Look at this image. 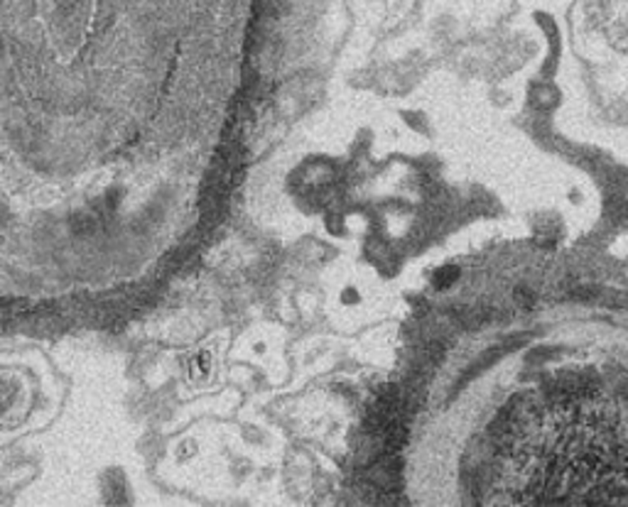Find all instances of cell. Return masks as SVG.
I'll return each instance as SVG.
<instances>
[{"label": "cell", "instance_id": "1", "mask_svg": "<svg viewBox=\"0 0 628 507\" xmlns=\"http://www.w3.org/2000/svg\"><path fill=\"white\" fill-rule=\"evenodd\" d=\"M597 390V378L592 373H567L552 378L548 383V397L552 402H577L592 397Z\"/></svg>", "mask_w": 628, "mask_h": 507}, {"label": "cell", "instance_id": "3", "mask_svg": "<svg viewBox=\"0 0 628 507\" xmlns=\"http://www.w3.org/2000/svg\"><path fill=\"white\" fill-rule=\"evenodd\" d=\"M518 302L528 304V307H530V304L535 302V297H533V294H530L528 289H518Z\"/></svg>", "mask_w": 628, "mask_h": 507}, {"label": "cell", "instance_id": "2", "mask_svg": "<svg viewBox=\"0 0 628 507\" xmlns=\"http://www.w3.org/2000/svg\"><path fill=\"white\" fill-rule=\"evenodd\" d=\"M457 275H459L457 267H452V265L442 267L440 272L435 275V287H442V289H444V287H449L454 280H457Z\"/></svg>", "mask_w": 628, "mask_h": 507}]
</instances>
